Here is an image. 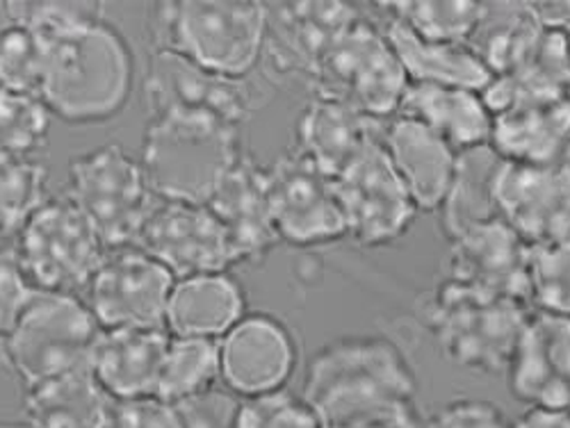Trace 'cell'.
I'll use <instances>...</instances> for the list:
<instances>
[{"instance_id": "1", "label": "cell", "mask_w": 570, "mask_h": 428, "mask_svg": "<svg viewBox=\"0 0 570 428\" xmlns=\"http://www.w3.org/2000/svg\"><path fill=\"white\" fill-rule=\"evenodd\" d=\"M37 30L46 34L39 93L46 110L67 123H104L126 108L135 82L132 51L104 12Z\"/></svg>"}, {"instance_id": "2", "label": "cell", "mask_w": 570, "mask_h": 428, "mask_svg": "<svg viewBox=\"0 0 570 428\" xmlns=\"http://www.w3.org/2000/svg\"><path fill=\"white\" fill-rule=\"evenodd\" d=\"M415 374L389 338H341L317 351L304 378V401L324 428L413 404Z\"/></svg>"}, {"instance_id": "3", "label": "cell", "mask_w": 570, "mask_h": 428, "mask_svg": "<svg viewBox=\"0 0 570 428\" xmlns=\"http://www.w3.org/2000/svg\"><path fill=\"white\" fill-rule=\"evenodd\" d=\"M240 160V126L210 115L165 112L147 126L139 165L163 201L206 206Z\"/></svg>"}, {"instance_id": "4", "label": "cell", "mask_w": 570, "mask_h": 428, "mask_svg": "<svg viewBox=\"0 0 570 428\" xmlns=\"http://www.w3.org/2000/svg\"><path fill=\"white\" fill-rule=\"evenodd\" d=\"M149 28L156 51L176 53L210 73L243 80L263 58L267 8L237 0L156 3Z\"/></svg>"}, {"instance_id": "5", "label": "cell", "mask_w": 570, "mask_h": 428, "mask_svg": "<svg viewBox=\"0 0 570 428\" xmlns=\"http://www.w3.org/2000/svg\"><path fill=\"white\" fill-rule=\"evenodd\" d=\"M532 306L441 280L430 306L426 326L443 356L468 371H507L525 332Z\"/></svg>"}, {"instance_id": "6", "label": "cell", "mask_w": 570, "mask_h": 428, "mask_svg": "<svg viewBox=\"0 0 570 428\" xmlns=\"http://www.w3.org/2000/svg\"><path fill=\"white\" fill-rule=\"evenodd\" d=\"M101 332L97 317L78 297L37 290L3 338L6 358L30 388L91 369Z\"/></svg>"}, {"instance_id": "7", "label": "cell", "mask_w": 570, "mask_h": 428, "mask_svg": "<svg viewBox=\"0 0 570 428\" xmlns=\"http://www.w3.org/2000/svg\"><path fill=\"white\" fill-rule=\"evenodd\" d=\"M311 82L315 97L343 103L376 121L400 115L411 84L384 28L363 14L328 46Z\"/></svg>"}, {"instance_id": "8", "label": "cell", "mask_w": 570, "mask_h": 428, "mask_svg": "<svg viewBox=\"0 0 570 428\" xmlns=\"http://www.w3.org/2000/svg\"><path fill=\"white\" fill-rule=\"evenodd\" d=\"M110 249L65 197L43 203L19 230L17 260L39 292H87Z\"/></svg>"}, {"instance_id": "9", "label": "cell", "mask_w": 570, "mask_h": 428, "mask_svg": "<svg viewBox=\"0 0 570 428\" xmlns=\"http://www.w3.org/2000/svg\"><path fill=\"white\" fill-rule=\"evenodd\" d=\"M67 199L115 251L137 245L154 208L141 165L117 145L94 149L69 165Z\"/></svg>"}, {"instance_id": "10", "label": "cell", "mask_w": 570, "mask_h": 428, "mask_svg": "<svg viewBox=\"0 0 570 428\" xmlns=\"http://www.w3.org/2000/svg\"><path fill=\"white\" fill-rule=\"evenodd\" d=\"M347 235L361 247H386L409 232L417 208L400 180L384 139L358 156L336 180Z\"/></svg>"}, {"instance_id": "11", "label": "cell", "mask_w": 570, "mask_h": 428, "mask_svg": "<svg viewBox=\"0 0 570 428\" xmlns=\"http://www.w3.org/2000/svg\"><path fill=\"white\" fill-rule=\"evenodd\" d=\"M495 206L530 247L570 242V145L543 165L502 160Z\"/></svg>"}, {"instance_id": "12", "label": "cell", "mask_w": 570, "mask_h": 428, "mask_svg": "<svg viewBox=\"0 0 570 428\" xmlns=\"http://www.w3.org/2000/svg\"><path fill=\"white\" fill-rule=\"evenodd\" d=\"M267 171V192L276 232L297 247L328 245L347 237L336 182L297 149Z\"/></svg>"}, {"instance_id": "13", "label": "cell", "mask_w": 570, "mask_h": 428, "mask_svg": "<svg viewBox=\"0 0 570 428\" xmlns=\"http://www.w3.org/2000/svg\"><path fill=\"white\" fill-rule=\"evenodd\" d=\"M174 276L141 249L106 256L87 288V306L101 326L163 328L174 295Z\"/></svg>"}, {"instance_id": "14", "label": "cell", "mask_w": 570, "mask_h": 428, "mask_svg": "<svg viewBox=\"0 0 570 428\" xmlns=\"http://www.w3.org/2000/svg\"><path fill=\"white\" fill-rule=\"evenodd\" d=\"M135 247L185 280L219 276L235 265L222 223L199 203H156Z\"/></svg>"}, {"instance_id": "15", "label": "cell", "mask_w": 570, "mask_h": 428, "mask_svg": "<svg viewBox=\"0 0 570 428\" xmlns=\"http://www.w3.org/2000/svg\"><path fill=\"white\" fill-rule=\"evenodd\" d=\"M532 247L502 219L487 221L450 240L448 280L493 297L530 303Z\"/></svg>"}, {"instance_id": "16", "label": "cell", "mask_w": 570, "mask_h": 428, "mask_svg": "<svg viewBox=\"0 0 570 428\" xmlns=\"http://www.w3.org/2000/svg\"><path fill=\"white\" fill-rule=\"evenodd\" d=\"M149 117L197 112L243 126L249 117V93L243 80L210 73L176 53L156 51L145 82Z\"/></svg>"}, {"instance_id": "17", "label": "cell", "mask_w": 570, "mask_h": 428, "mask_svg": "<svg viewBox=\"0 0 570 428\" xmlns=\"http://www.w3.org/2000/svg\"><path fill=\"white\" fill-rule=\"evenodd\" d=\"M507 384L528 408L570 410V317L532 315L507 367Z\"/></svg>"}, {"instance_id": "18", "label": "cell", "mask_w": 570, "mask_h": 428, "mask_svg": "<svg viewBox=\"0 0 570 428\" xmlns=\"http://www.w3.org/2000/svg\"><path fill=\"white\" fill-rule=\"evenodd\" d=\"M265 56L281 76H313L328 46L361 12L350 3H265Z\"/></svg>"}, {"instance_id": "19", "label": "cell", "mask_w": 570, "mask_h": 428, "mask_svg": "<svg viewBox=\"0 0 570 428\" xmlns=\"http://www.w3.org/2000/svg\"><path fill=\"white\" fill-rule=\"evenodd\" d=\"M224 228L237 262L263 260L281 240L267 192V171L243 156L206 203Z\"/></svg>"}, {"instance_id": "20", "label": "cell", "mask_w": 570, "mask_h": 428, "mask_svg": "<svg viewBox=\"0 0 570 428\" xmlns=\"http://www.w3.org/2000/svg\"><path fill=\"white\" fill-rule=\"evenodd\" d=\"M295 365L291 332L265 315H254L230 328L222 345L226 386L247 397L281 390Z\"/></svg>"}, {"instance_id": "21", "label": "cell", "mask_w": 570, "mask_h": 428, "mask_svg": "<svg viewBox=\"0 0 570 428\" xmlns=\"http://www.w3.org/2000/svg\"><path fill=\"white\" fill-rule=\"evenodd\" d=\"M384 147L417 212H439L454 182L459 153L434 130L400 115L386 123Z\"/></svg>"}, {"instance_id": "22", "label": "cell", "mask_w": 570, "mask_h": 428, "mask_svg": "<svg viewBox=\"0 0 570 428\" xmlns=\"http://www.w3.org/2000/svg\"><path fill=\"white\" fill-rule=\"evenodd\" d=\"M384 132V121L315 97L297 121V151L336 180L358 156L382 141Z\"/></svg>"}, {"instance_id": "23", "label": "cell", "mask_w": 570, "mask_h": 428, "mask_svg": "<svg viewBox=\"0 0 570 428\" xmlns=\"http://www.w3.org/2000/svg\"><path fill=\"white\" fill-rule=\"evenodd\" d=\"M171 338L163 328H112L101 332L91 371L112 399L156 397Z\"/></svg>"}, {"instance_id": "24", "label": "cell", "mask_w": 570, "mask_h": 428, "mask_svg": "<svg viewBox=\"0 0 570 428\" xmlns=\"http://www.w3.org/2000/svg\"><path fill=\"white\" fill-rule=\"evenodd\" d=\"M400 117L415 119L434 130L459 156L489 147L491 141L493 112L480 91L411 82Z\"/></svg>"}, {"instance_id": "25", "label": "cell", "mask_w": 570, "mask_h": 428, "mask_svg": "<svg viewBox=\"0 0 570 428\" xmlns=\"http://www.w3.org/2000/svg\"><path fill=\"white\" fill-rule=\"evenodd\" d=\"M570 145V93L493 115L489 147L515 165H543Z\"/></svg>"}, {"instance_id": "26", "label": "cell", "mask_w": 570, "mask_h": 428, "mask_svg": "<svg viewBox=\"0 0 570 428\" xmlns=\"http://www.w3.org/2000/svg\"><path fill=\"white\" fill-rule=\"evenodd\" d=\"M570 93V46L563 30H548L534 49L513 69L495 76L484 89V101L493 115L520 103L568 97Z\"/></svg>"}, {"instance_id": "27", "label": "cell", "mask_w": 570, "mask_h": 428, "mask_svg": "<svg viewBox=\"0 0 570 428\" xmlns=\"http://www.w3.org/2000/svg\"><path fill=\"white\" fill-rule=\"evenodd\" d=\"M384 32L400 58L409 82L448 84L480 91L491 84L493 73L468 43H443L422 39L397 19H384Z\"/></svg>"}, {"instance_id": "28", "label": "cell", "mask_w": 570, "mask_h": 428, "mask_svg": "<svg viewBox=\"0 0 570 428\" xmlns=\"http://www.w3.org/2000/svg\"><path fill=\"white\" fill-rule=\"evenodd\" d=\"M112 397L91 369L43 380L26 390L30 428H104Z\"/></svg>"}, {"instance_id": "29", "label": "cell", "mask_w": 570, "mask_h": 428, "mask_svg": "<svg viewBox=\"0 0 570 428\" xmlns=\"http://www.w3.org/2000/svg\"><path fill=\"white\" fill-rule=\"evenodd\" d=\"M500 165L502 158L491 147L459 156L450 195L439 210L448 242L474 226L500 219L495 206V176Z\"/></svg>"}, {"instance_id": "30", "label": "cell", "mask_w": 570, "mask_h": 428, "mask_svg": "<svg viewBox=\"0 0 570 428\" xmlns=\"http://www.w3.org/2000/svg\"><path fill=\"white\" fill-rule=\"evenodd\" d=\"M243 312V295L224 276L183 280L171 295L169 326L178 338H213L228 330Z\"/></svg>"}, {"instance_id": "31", "label": "cell", "mask_w": 570, "mask_h": 428, "mask_svg": "<svg viewBox=\"0 0 570 428\" xmlns=\"http://www.w3.org/2000/svg\"><path fill=\"white\" fill-rule=\"evenodd\" d=\"M543 32L534 3H484L482 21L468 46L495 78L525 58Z\"/></svg>"}, {"instance_id": "32", "label": "cell", "mask_w": 570, "mask_h": 428, "mask_svg": "<svg viewBox=\"0 0 570 428\" xmlns=\"http://www.w3.org/2000/svg\"><path fill=\"white\" fill-rule=\"evenodd\" d=\"M386 17L397 19L411 32L430 41L468 43L478 30L484 3L472 0H409V3H376Z\"/></svg>"}, {"instance_id": "33", "label": "cell", "mask_w": 570, "mask_h": 428, "mask_svg": "<svg viewBox=\"0 0 570 428\" xmlns=\"http://www.w3.org/2000/svg\"><path fill=\"white\" fill-rule=\"evenodd\" d=\"M222 374V347L213 338H174L165 358L156 397L178 404L213 388Z\"/></svg>"}, {"instance_id": "34", "label": "cell", "mask_w": 570, "mask_h": 428, "mask_svg": "<svg viewBox=\"0 0 570 428\" xmlns=\"http://www.w3.org/2000/svg\"><path fill=\"white\" fill-rule=\"evenodd\" d=\"M46 69V34L8 21L0 28V89L39 99Z\"/></svg>"}, {"instance_id": "35", "label": "cell", "mask_w": 570, "mask_h": 428, "mask_svg": "<svg viewBox=\"0 0 570 428\" xmlns=\"http://www.w3.org/2000/svg\"><path fill=\"white\" fill-rule=\"evenodd\" d=\"M46 167L32 156H0V232L21 230L43 206Z\"/></svg>"}, {"instance_id": "36", "label": "cell", "mask_w": 570, "mask_h": 428, "mask_svg": "<svg viewBox=\"0 0 570 428\" xmlns=\"http://www.w3.org/2000/svg\"><path fill=\"white\" fill-rule=\"evenodd\" d=\"M49 123L39 99L0 89V156H32L46 145Z\"/></svg>"}, {"instance_id": "37", "label": "cell", "mask_w": 570, "mask_h": 428, "mask_svg": "<svg viewBox=\"0 0 570 428\" xmlns=\"http://www.w3.org/2000/svg\"><path fill=\"white\" fill-rule=\"evenodd\" d=\"M530 303L534 312L570 317V242L532 247Z\"/></svg>"}, {"instance_id": "38", "label": "cell", "mask_w": 570, "mask_h": 428, "mask_svg": "<svg viewBox=\"0 0 570 428\" xmlns=\"http://www.w3.org/2000/svg\"><path fill=\"white\" fill-rule=\"evenodd\" d=\"M237 428H324V424L304 397L276 390L245 401Z\"/></svg>"}, {"instance_id": "39", "label": "cell", "mask_w": 570, "mask_h": 428, "mask_svg": "<svg viewBox=\"0 0 570 428\" xmlns=\"http://www.w3.org/2000/svg\"><path fill=\"white\" fill-rule=\"evenodd\" d=\"M171 406L180 428H237L243 408V404L230 392L217 388Z\"/></svg>"}, {"instance_id": "40", "label": "cell", "mask_w": 570, "mask_h": 428, "mask_svg": "<svg viewBox=\"0 0 570 428\" xmlns=\"http://www.w3.org/2000/svg\"><path fill=\"white\" fill-rule=\"evenodd\" d=\"M424 428H511L507 415L487 399L461 397L443 404Z\"/></svg>"}, {"instance_id": "41", "label": "cell", "mask_w": 570, "mask_h": 428, "mask_svg": "<svg viewBox=\"0 0 570 428\" xmlns=\"http://www.w3.org/2000/svg\"><path fill=\"white\" fill-rule=\"evenodd\" d=\"M104 428H180L174 406L158 397L112 399Z\"/></svg>"}, {"instance_id": "42", "label": "cell", "mask_w": 570, "mask_h": 428, "mask_svg": "<svg viewBox=\"0 0 570 428\" xmlns=\"http://www.w3.org/2000/svg\"><path fill=\"white\" fill-rule=\"evenodd\" d=\"M35 292L17 256L0 251V340L8 336Z\"/></svg>"}, {"instance_id": "43", "label": "cell", "mask_w": 570, "mask_h": 428, "mask_svg": "<svg viewBox=\"0 0 570 428\" xmlns=\"http://www.w3.org/2000/svg\"><path fill=\"white\" fill-rule=\"evenodd\" d=\"M336 428H424V424H422L415 406L409 404V406H400L393 410H384V412H376L370 417L347 421Z\"/></svg>"}, {"instance_id": "44", "label": "cell", "mask_w": 570, "mask_h": 428, "mask_svg": "<svg viewBox=\"0 0 570 428\" xmlns=\"http://www.w3.org/2000/svg\"><path fill=\"white\" fill-rule=\"evenodd\" d=\"M511 428H570V410H548V408H528Z\"/></svg>"}, {"instance_id": "45", "label": "cell", "mask_w": 570, "mask_h": 428, "mask_svg": "<svg viewBox=\"0 0 570 428\" xmlns=\"http://www.w3.org/2000/svg\"><path fill=\"white\" fill-rule=\"evenodd\" d=\"M0 428H30L23 421H0Z\"/></svg>"}, {"instance_id": "46", "label": "cell", "mask_w": 570, "mask_h": 428, "mask_svg": "<svg viewBox=\"0 0 570 428\" xmlns=\"http://www.w3.org/2000/svg\"><path fill=\"white\" fill-rule=\"evenodd\" d=\"M566 34H568V46H570V28L566 30Z\"/></svg>"}]
</instances>
